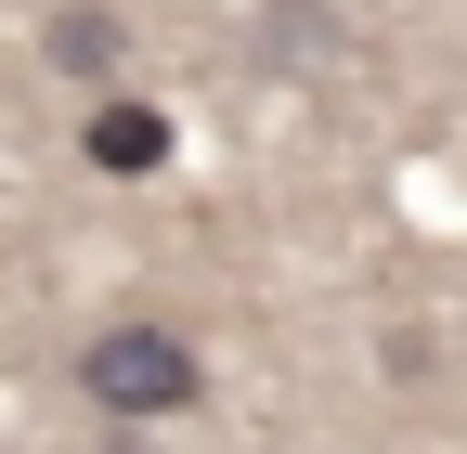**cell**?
<instances>
[{"label": "cell", "instance_id": "cell-3", "mask_svg": "<svg viewBox=\"0 0 467 454\" xmlns=\"http://www.w3.org/2000/svg\"><path fill=\"white\" fill-rule=\"evenodd\" d=\"M39 52H52V78H78L91 104H104V91H130V78H117V66H130V14H104V0H66Z\"/></svg>", "mask_w": 467, "mask_h": 454}, {"label": "cell", "instance_id": "cell-2", "mask_svg": "<svg viewBox=\"0 0 467 454\" xmlns=\"http://www.w3.org/2000/svg\"><path fill=\"white\" fill-rule=\"evenodd\" d=\"M78 156L104 169V182H156V169L182 156V118H169V104H143V91H104L91 118H78Z\"/></svg>", "mask_w": 467, "mask_h": 454}, {"label": "cell", "instance_id": "cell-1", "mask_svg": "<svg viewBox=\"0 0 467 454\" xmlns=\"http://www.w3.org/2000/svg\"><path fill=\"white\" fill-rule=\"evenodd\" d=\"M78 403H91L104 428H169V416L208 403V351H195L169 312H117V325L78 337Z\"/></svg>", "mask_w": 467, "mask_h": 454}, {"label": "cell", "instance_id": "cell-4", "mask_svg": "<svg viewBox=\"0 0 467 454\" xmlns=\"http://www.w3.org/2000/svg\"><path fill=\"white\" fill-rule=\"evenodd\" d=\"M104 454H143V441H130V428H117V441H104Z\"/></svg>", "mask_w": 467, "mask_h": 454}]
</instances>
